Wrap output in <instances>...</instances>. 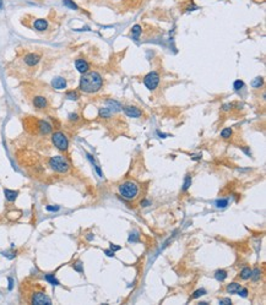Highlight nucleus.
<instances>
[{"label":"nucleus","mask_w":266,"mask_h":305,"mask_svg":"<svg viewBox=\"0 0 266 305\" xmlns=\"http://www.w3.org/2000/svg\"><path fill=\"white\" fill-rule=\"evenodd\" d=\"M102 85H103V79L102 76L96 72V71H92V72H87L85 74L81 80H80V90L82 92H86V93H95L97 91H100L102 88Z\"/></svg>","instance_id":"1"},{"label":"nucleus","mask_w":266,"mask_h":305,"mask_svg":"<svg viewBox=\"0 0 266 305\" xmlns=\"http://www.w3.org/2000/svg\"><path fill=\"white\" fill-rule=\"evenodd\" d=\"M120 195L126 200H134L139 194V186L134 181H125L119 185Z\"/></svg>","instance_id":"2"},{"label":"nucleus","mask_w":266,"mask_h":305,"mask_svg":"<svg viewBox=\"0 0 266 305\" xmlns=\"http://www.w3.org/2000/svg\"><path fill=\"white\" fill-rule=\"evenodd\" d=\"M49 167L53 169L54 172L58 173H66L70 168L68 161L63 156H54L49 159Z\"/></svg>","instance_id":"3"},{"label":"nucleus","mask_w":266,"mask_h":305,"mask_svg":"<svg viewBox=\"0 0 266 305\" xmlns=\"http://www.w3.org/2000/svg\"><path fill=\"white\" fill-rule=\"evenodd\" d=\"M52 141H53L54 146L60 151H66L69 147V141H68L66 136L60 131L54 132L53 136H52Z\"/></svg>","instance_id":"4"},{"label":"nucleus","mask_w":266,"mask_h":305,"mask_svg":"<svg viewBox=\"0 0 266 305\" xmlns=\"http://www.w3.org/2000/svg\"><path fill=\"white\" fill-rule=\"evenodd\" d=\"M144 83H145V86L150 91H153L158 86V83H160V76H158V74L157 72H150V74H147L145 76V79H144Z\"/></svg>","instance_id":"5"},{"label":"nucleus","mask_w":266,"mask_h":305,"mask_svg":"<svg viewBox=\"0 0 266 305\" xmlns=\"http://www.w3.org/2000/svg\"><path fill=\"white\" fill-rule=\"evenodd\" d=\"M31 302H32V304H35V305H51L52 304V299H51L47 294H44L43 292H36V293H33Z\"/></svg>","instance_id":"6"},{"label":"nucleus","mask_w":266,"mask_h":305,"mask_svg":"<svg viewBox=\"0 0 266 305\" xmlns=\"http://www.w3.org/2000/svg\"><path fill=\"white\" fill-rule=\"evenodd\" d=\"M123 110H124V113H125L129 118H139V116H141V114H142V112H141L139 108H136V107H131V105H126V107H124V108H123Z\"/></svg>","instance_id":"7"},{"label":"nucleus","mask_w":266,"mask_h":305,"mask_svg":"<svg viewBox=\"0 0 266 305\" xmlns=\"http://www.w3.org/2000/svg\"><path fill=\"white\" fill-rule=\"evenodd\" d=\"M23 60H25V63H26L28 66H35V65H37V64L39 63L41 55H38V54H36V53H30V54H27V55L23 58Z\"/></svg>","instance_id":"8"},{"label":"nucleus","mask_w":266,"mask_h":305,"mask_svg":"<svg viewBox=\"0 0 266 305\" xmlns=\"http://www.w3.org/2000/svg\"><path fill=\"white\" fill-rule=\"evenodd\" d=\"M75 66H76L77 71L81 72V74H86V72L88 71V69H90L88 63H87L86 60H84V59H77V60L75 61Z\"/></svg>","instance_id":"9"},{"label":"nucleus","mask_w":266,"mask_h":305,"mask_svg":"<svg viewBox=\"0 0 266 305\" xmlns=\"http://www.w3.org/2000/svg\"><path fill=\"white\" fill-rule=\"evenodd\" d=\"M33 105L37 108V109H44L47 108L48 105V102H47V98L43 97V96H37L33 98Z\"/></svg>","instance_id":"10"},{"label":"nucleus","mask_w":266,"mask_h":305,"mask_svg":"<svg viewBox=\"0 0 266 305\" xmlns=\"http://www.w3.org/2000/svg\"><path fill=\"white\" fill-rule=\"evenodd\" d=\"M38 128H39V131L43 134V135H47V134H49V132H52V125L49 124V123H47V121H44V120H39L38 121Z\"/></svg>","instance_id":"11"},{"label":"nucleus","mask_w":266,"mask_h":305,"mask_svg":"<svg viewBox=\"0 0 266 305\" xmlns=\"http://www.w3.org/2000/svg\"><path fill=\"white\" fill-rule=\"evenodd\" d=\"M52 86L55 90H64L66 87V80L63 77H55L52 81Z\"/></svg>","instance_id":"12"},{"label":"nucleus","mask_w":266,"mask_h":305,"mask_svg":"<svg viewBox=\"0 0 266 305\" xmlns=\"http://www.w3.org/2000/svg\"><path fill=\"white\" fill-rule=\"evenodd\" d=\"M33 27H35L37 31H44V30H47V27H48V22H47L46 20H43V18H39V20H36V21H35Z\"/></svg>","instance_id":"13"},{"label":"nucleus","mask_w":266,"mask_h":305,"mask_svg":"<svg viewBox=\"0 0 266 305\" xmlns=\"http://www.w3.org/2000/svg\"><path fill=\"white\" fill-rule=\"evenodd\" d=\"M107 108H109V109L112 110V113H113V112L120 110V109H121V105H120L119 102L113 101V100H108V101H107Z\"/></svg>","instance_id":"14"},{"label":"nucleus","mask_w":266,"mask_h":305,"mask_svg":"<svg viewBox=\"0 0 266 305\" xmlns=\"http://www.w3.org/2000/svg\"><path fill=\"white\" fill-rule=\"evenodd\" d=\"M4 194H5V197L7 201H15L17 195H18V191H14V190H9V189H5L4 190Z\"/></svg>","instance_id":"15"},{"label":"nucleus","mask_w":266,"mask_h":305,"mask_svg":"<svg viewBox=\"0 0 266 305\" xmlns=\"http://www.w3.org/2000/svg\"><path fill=\"white\" fill-rule=\"evenodd\" d=\"M240 288H242V287H240V284H239V283L233 282V283H229V284L227 286L226 291H227L228 293H231V294H235V293H238V291H239Z\"/></svg>","instance_id":"16"},{"label":"nucleus","mask_w":266,"mask_h":305,"mask_svg":"<svg viewBox=\"0 0 266 305\" xmlns=\"http://www.w3.org/2000/svg\"><path fill=\"white\" fill-rule=\"evenodd\" d=\"M141 32H142L141 26H140V25H135V26L131 28V35H133V38L137 41V39H139V37H140V35H141Z\"/></svg>","instance_id":"17"},{"label":"nucleus","mask_w":266,"mask_h":305,"mask_svg":"<svg viewBox=\"0 0 266 305\" xmlns=\"http://www.w3.org/2000/svg\"><path fill=\"white\" fill-rule=\"evenodd\" d=\"M227 272L224 271V270H218V271H216L215 272V278L217 279V281H219V282H222V281H224L226 278H227Z\"/></svg>","instance_id":"18"},{"label":"nucleus","mask_w":266,"mask_h":305,"mask_svg":"<svg viewBox=\"0 0 266 305\" xmlns=\"http://www.w3.org/2000/svg\"><path fill=\"white\" fill-rule=\"evenodd\" d=\"M252 268H249V267H244L243 270H242V272H240V278L242 279H249L250 277H252Z\"/></svg>","instance_id":"19"},{"label":"nucleus","mask_w":266,"mask_h":305,"mask_svg":"<svg viewBox=\"0 0 266 305\" xmlns=\"http://www.w3.org/2000/svg\"><path fill=\"white\" fill-rule=\"evenodd\" d=\"M110 115H112V110L109 109V108H100V116L101 118H110Z\"/></svg>","instance_id":"20"},{"label":"nucleus","mask_w":266,"mask_h":305,"mask_svg":"<svg viewBox=\"0 0 266 305\" xmlns=\"http://www.w3.org/2000/svg\"><path fill=\"white\" fill-rule=\"evenodd\" d=\"M232 136V129L231 128H224L222 131H221V137L223 139H229Z\"/></svg>","instance_id":"21"},{"label":"nucleus","mask_w":266,"mask_h":305,"mask_svg":"<svg viewBox=\"0 0 266 305\" xmlns=\"http://www.w3.org/2000/svg\"><path fill=\"white\" fill-rule=\"evenodd\" d=\"M46 281H48L51 284H53V286H59L60 283H59V281L54 277V274H46Z\"/></svg>","instance_id":"22"},{"label":"nucleus","mask_w":266,"mask_h":305,"mask_svg":"<svg viewBox=\"0 0 266 305\" xmlns=\"http://www.w3.org/2000/svg\"><path fill=\"white\" fill-rule=\"evenodd\" d=\"M190 186H191V177L190 175H186L185 177V180H184V185H183V191H186Z\"/></svg>","instance_id":"23"},{"label":"nucleus","mask_w":266,"mask_h":305,"mask_svg":"<svg viewBox=\"0 0 266 305\" xmlns=\"http://www.w3.org/2000/svg\"><path fill=\"white\" fill-rule=\"evenodd\" d=\"M63 2H64V5H65L66 7H69V9H72V10H77V9H79V6H77L72 0H64Z\"/></svg>","instance_id":"24"},{"label":"nucleus","mask_w":266,"mask_h":305,"mask_svg":"<svg viewBox=\"0 0 266 305\" xmlns=\"http://www.w3.org/2000/svg\"><path fill=\"white\" fill-rule=\"evenodd\" d=\"M66 98L68 100H71V101H76L79 98V93L76 91H69L66 93Z\"/></svg>","instance_id":"25"},{"label":"nucleus","mask_w":266,"mask_h":305,"mask_svg":"<svg viewBox=\"0 0 266 305\" xmlns=\"http://www.w3.org/2000/svg\"><path fill=\"white\" fill-rule=\"evenodd\" d=\"M263 83H264L263 77H256V79H254V81L252 82V86H253V87H255V88H258V87L263 86Z\"/></svg>","instance_id":"26"},{"label":"nucleus","mask_w":266,"mask_h":305,"mask_svg":"<svg viewBox=\"0 0 266 305\" xmlns=\"http://www.w3.org/2000/svg\"><path fill=\"white\" fill-rule=\"evenodd\" d=\"M260 276H261L260 268H255L254 271H252V277L250 278H253V281H258L260 278Z\"/></svg>","instance_id":"27"},{"label":"nucleus","mask_w":266,"mask_h":305,"mask_svg":"<svg viewBox=\"0 0 266 305\" xmlns=\"http://www.w3.org/2000/svg\"><path fill=\"white\" fill-rule=\"evenodd\" d=\"M205 294H206V291H205V289H198V291H195L194 294L191 295V299L200 298V297H203V295H205Z\"/></svg>","instance_id":"28"},{"label":"nucleus","mask_w":266,"mask_h":305,"mask_svg":"<svg viewBox=\"0 0 266 305\" xmlns=\"http://www.w3.org/2000/svg\"><path fill=\"white\" fill-rule=\"evenodd\" d=\"M227 205H228V200L227 199H221V200H217L216 201V206L218 208H224Z\"/></svg>","instance_id":"29"},{"label":"nucleus","mask_w":266,"mask_h":305,"mask_svg":"<svg viewBox=\"0 0 266 305\" xmlns=\"http://www.w3.org/2000/svg\"><path fill=\"white\" fill-rule=\"evenodd\" d=\"M72 267H74V270H75L76 272H80V273H82V272H84V268H82V262H81V261L75 262V263L72 265Z\"/></svg>","instance_id":"30"},{"label":"nucleus","mask_w":266,"mask_h":305,"mask_svg":"<svg viewBox=\"0 0 266 305\" xmlns=\"http://www.w3.org/2000/svg\"><path fill=\"white\" fill-rule=\"evenodd\" d=\"M243 86H244V82H243V81H240V80H237V81H234V85H233V87H234V90H235V91H239L240 88H243Z\"/></svg>","instance_id":"31"},{"label":"nucleus","mask_w":266,"mask_h":305,"mask_svg":"<svg viewBox=\"0 0 266 305\" xmlns=\"http://www.w3.org/2000/svg\"><path fill=\"white\" fill-rule=\"evenodd\" d=\"M238 294H239L240 297H243V298H247V297H248V289H245V288H240V289L238 291Z\"/></svg>","instance_id":"32"},{"label":"nucleus","mask_w":266,"mask_h":305,"mask_svg":"<svg viewBox=\"0 0 266 305\" xmlns=\"http://www.w3.org/2000/svg\"><path fill=\"white\" fill-rule=\"evenodd\" d=\"M139 240V235L136 234V233H134V234H131L130 237H129V242L130 243H135V242H137Z\"/></svg>","instance_id":"33"},{"label":"nucleus","mask_w":266,"mask_h":305,"mask_svg":"<svg viewBox=\"0 0 266 305\" xmlns=\"http://www.w3.org/2000/svg\"><path fill=\"white\" fill-rule=\"evenodd\" d=\"M219 304H222V305H231V304H232V300H231V299H228V298H224V299H221V300H219Z\"/></svg>","instance_id":"34"},{"label":"nucleus","mask_w":266,"mask_h":305,"mask_svg":"<svg viewBox=\"0 0 266 305\" xmlns=\"http://www.w3.org/2000/svg\"><path fill=\"white\" fill-rule=\"evenodd\" d=\"M59 206H47V211H52V212H55V211H59Z\"/></svg>","instance_id":"35"},{"label":"nucleus","mask_w":266,"mask_h":305,"mask_svg":"<svg viewBox=\"0 0 266 305\" xmlns=\"http://www.w3.org/2000/svg\"><path fill=\"white\" fill-rule=\"evenodd\" d=\"M69 119H70L71 121H76V120L79 119V115H77V114H70V115H69Z\"/></svg>","instance_id":"36"},{"label":"nucleus","mask_w":266,"mask_h":305,"mask_svg":"<svg viewBox=\"0 0 266 305\" xmlns=\"http://www.w3.org/2000/svg\"><path fill=\"white\" fill-rule=\"evenodd\" d=\"M121 248L120 246H118V245H113V244H110V250H113V251H117V250H120Z\"/></svg>","instance_id":"37"},{"label":"nucleus","mask_w":266,"mask_h":305,"mask_svg":"<svg viewBox=\"0 0 266 305\" xmlns=\"http://www.w3.org/2000/svg\"><path fill=\"white\" fill-rule=\"evenodd\" d=\"M104 253H106L108 256H114V251H113V250H106Z\"/></svg>","instance_id":"38"},{"label":"nucleus","mask_w":266,"mask_h":305,"mask_svg":"<svg viewBox=\"0 0 266 305\" xmlns=\"http://www.w3.org/2000/svg\"><path fill=\"white\" fill-rule=\"evenodd\" d=\"M231 107H232V104H224L223 105V110H229Z\"/></svg>","instance_id":"39"},{"label":"nucleus","mask_w":266,"mask_h":305,"mask_svg":"<svg viewBox=\"0 0 266 305\" xmlns=\"http://www.w3.org/2000/svg\"><path fill=\"white\" fill-rule=\"evenodd\" d=\"M9 289H12V278H9Z\"/></svg>","instance_id":"40"},{"label":"nucleus","mask_w":266,"mask_h":305,"mask_svg":"<svg viewBox=\"0 0 266 305\" xmlns=\"http://www.w3.org/2000/svg\"><path fill=\"white\" fill-rule=\"evenodd\" d=\"M193 159H195V161H199V159H201V157H200V156H195V157H193Z\"/></svg>","instance_id":"41"},{"label":"nucleus","mask_w":266,"mask_h":305,"mask_svg":"<svg viewBox=\"0 0 266 305\" xmlns=\"http://www.w3.org/2000/svg\"><path fill=\"white\" fill-rule=\"evenodd\" d=\"M92 238H93V234H88L87 239H88V240H92Z\"/></svg>","instance_id":"42"},{"label":"nucleus","mask_w":266,"mask_h":305,"mask_svg":"<svg viewBox=\"0 0 266 305\" xmlns=\"http://www.w3.org/2000/svg\"><path fill=\"white\" fill-rule=\"evenodd\" d=\"M2 7V0H0V9Z\"/></svg>","instance_id":"43"}]
</instances>
